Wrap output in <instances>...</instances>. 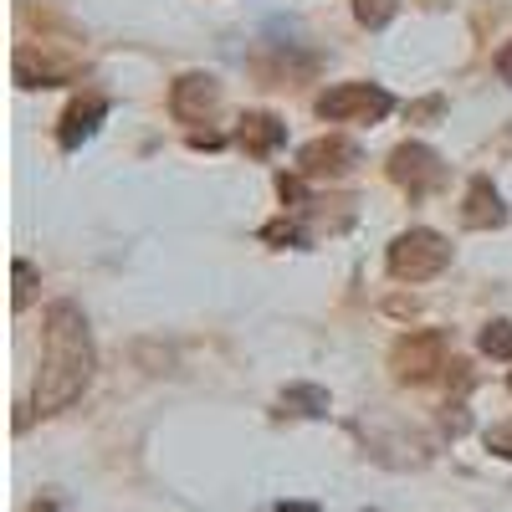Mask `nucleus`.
I'll list each match as a JSON object with an SVG mask.
<instances>
[{"label":"nucleus","mask_w":512,"mask_h":512,"mask_svg":"<svg viewBox=\"0 0 512 512\" xmlns=\"http://www.w3.org/2000/svg\"><path fill=\"white\" fill-rule=\"evenodd\" d=\"M93 384V333L77 303H52L41 328V379H36V410L52 415L67 410Z\"/></svg>","instance_id":"1"},{"label":"nucleus","mask_w":512,"mask_h":512,"mask_svg":"<svg viewBox=\"0 0 512 512\" xmlns=\"http://www.w3.org/2000/svg\"><path fill=\"white\" fill-rule=\"evenodd\" d=\"M446 262H451V241L431 226H415V231L390 241V277L395 282H431L446 272Z\"/></svg>","instance_id":"2"},{"label":"nucleus","mask_w":512,"mask_h":512,"mask_svg":"<svg viewBox=\"0 0 512 512\" xmlns=\"http://www.w3.org/2000/svg\"><path fill=\"white\" fill-rule=\"evenodd\" d=\"M395 108V98L379 88V82H338L318 98V118L328 123H379Z\"/></svg>","instance_id":"3"},{"label":"nucleus","mask_w":512,"mask_h":512,"mask_svg":"<svg viewBox=\"0 0 512 512\" xmlns=\"http://www.w3.org/2000/svg\"><path fill=\"white\" fill-rule=\"evenodd\" d=\"M390 369L400 384H425L446 369V338L436 328H415L390 349Z\"/></svg>","instance_id":"4"},{"label":"nucleus","mask_w":512,"mask_h":512,"mask_svg":"<svg viewBox=\"0 0 512 512\" xmlns=\"http://www.w3.org/2000/svg\"><path fill=\"white\" fill-rule=\"evenodd\" d=\"M390 180H395L410 200H425V195L446 180V164H441V154H436L431 144H400V149L390 154Z\"/></svg>","instance_id":"5"},{"label":"nucleus","mask_w":512,"mask_h":512,"mask_svg":"<svg viewBox=\"0 0 512 512\" xmlns=\"http://www.w3.org/2000/svg\"><path fill=\"white\" fill-rule=\"evenodd\" d=\"M216 108H221V82L210 72H185L175 88H169V113L180 123H205Z\"/></svg>","instance_id":"6"},{"label":"nucleus","mask_w":512,"mask_h":512,"mask_svg":"<svg viewBox=\"0 0 512 512\" xmlns=\"http://www.w3.org/2000/svg\"><path fill=\"white\" fill-rule=\"evenodd\" d=\"M359 159L364 154L349 139H313V144H303V154H297V169H303L308 180H338V175H349Z\"/></svg>","instance_id":"7"},{"label":"nucleus","mask_w":512,"mask_h":512,"mask_svg":"<svg viewBox=\"0 0 512 512\" xmlns=\"http://www.w3.org/2000/svg\"><path fill=\"white\" fill-rule=\"evenodd\" d=\"M72 77H77L72 57H47V52H36L31 41L16 47V82L21 88H57V82H72Z\"/></svg>","instance_id":"8"},{"label":"nucleus","mask_w":512,"mask_h":512,"mask_svg":"<svg viewBox=\"0 0 512 512\" xmlns=\"http://www.w3.org/2000/svg\"><path fill=\"white\" fill-rule=\"evenodd\" d=\"M461 226H472V231H497V226H507V205H502V195H497V185H492L487 175H477L472 185H466Z\"/></svg>","instance_id":"9"},{"label":"nucleus","mask_w":512,"mask_h":512,"mask_svg":"<svg viewBox=\"0 0 512 512\" xmlns=\"http://www.w3.org/2000/svg\"><path fill=\"white\" fill-rule=\"evenodd\" d=\"M103 113H108V98L82 93V98L62 113V123H57V144H62V149H82V139H93V128L103 123Z\"/></svg>","instance_id":"10"},{"label":"nucleus","mask_w":512,"mask_h":512,"mask_svg":"<svg viewBox=\"0 0 512 512\" xmlns=\"http://www.w3.org/2000/svg\"><path fill=\"white\" fill-rule=\"evenodd\" d=\"M282 139H287V123H282L277 113H246V118H241V128H236V144H241L251 159L277 154V149H282Z\"/></svg>","instance_id":"11"},{"label":"nucleus","mask_w":512,"mask_h":512,"mask_svg":"<svg viewBox=\"0 0 512 512\" xmlns=\"http://www.w3.org/2000/svg\"><path fill=\"white\" fill-rule=\"evenodd\" d=\"M282 415H303V420L328 415V390H318V384H292V390H282Z\"/></svg>","instance_id":"12"},{"label":"nucleus","mask_w":512,"mask_h":512,"mask_svg":"<svg viewBox=\"0 0 512 512\" xmlns=\"http://www.w3.org/2000/svg\"><path fill=\"white\" fill-rule=\"evenodd\" d=\"M395 11H400V0H354V16H359V26H369V31L390 26Z\"/></svg>","instance_id":"13"},{"label":"nucleus","mask_w":512,"mask_h":512,"mask_svg":"<svg viewBox=\"0 0 512 512\" xmlns=\"http://www.w3.org/2000/svg\"><path fill=\"white\" fill-rule=\"evenodd\" d=\"M482 354L512 359V323H487V328H482Z\"/></svg>","instance_id":"14"},{"label":"nucleus","mask_w":512,"mask_h":512,"mask_svg":"<svg viewBox=\"0 0 512 512\" xmlns=\"http://www.w3.org/2000/svg\"><path fill=\"white\" fill-rule=\"evenodd\" d=\"M31 282H36L31 262H16V308H26V303H31Z\"/></svg>","instance_id":"15"},{"label":"nucleus","mask_w":512,"mask_h":512,"mask_svg":"<svg viewBox=\"0 0 512 512\" xmlns=\"http://www.w3.org/2000/svg\"><path fill=\"white\" fill-rule=\"evenodd\" d=\"M262 236H267V241H287V246H297V241H303V231H297L292 221H277V226H267Z\"/></svg>","instance_id":"16"},{"label":"nucleus","mask_w":512,"mask_h":512,"mask_svg":"<svg viewBox=\"0 0 512 512\" xmlns=\"http://www.w3.org/2000/svg\"><path fill=\"white\" fill-rule=\"evenodd\" d=\"M277 195H282L287 205H297V200H303V180H297V175H282V180H277Z\"/></svg>","instance_id":"17"},{"label":"nucleus","mask_w":512,"mask_h":512,"mask_svg":"<svg viewBox=\"0 0 512 512\" xmlns=\"http://www.w3.org/2000/svg\"><path fill=\"white\" fill-rule=\"evenodd\" d=\"M497 77H502V82H512V41L497 52Z\"/></svg>","instance_id":"18"},{"label":"nucleus","mask_w":512,"mask_h":512,"mask_svg":"<svg viewBox=\"0 0 512 512\" xmlns=\"http://www.w3.org/2000/svg\"><path fill=\"white\" fill-rule=\"evenodd\" d=\"M272 512H318V502H277Z\"/></svg>","instance_id":"19"},{"label":"nucleus","mask_w":512,"mask_h":512,"mask_svg":"<svg viewBox=\"0 0 512 512\" xmlns=\"http://www.w3.org/2000/svg\"><path fill=\"white\" fill-rule=\"evenodd\" d=\"M507 384H512V379H507Z\"/></svg>","instance_id":"20"}]
</instances>
